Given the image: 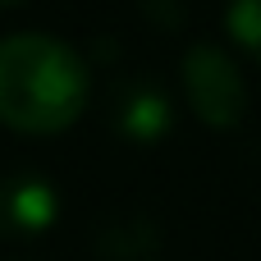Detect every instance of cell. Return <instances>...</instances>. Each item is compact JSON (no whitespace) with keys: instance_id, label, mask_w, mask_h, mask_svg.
<instances>
[{"instance_id":"8992f818","label":"cell","mask_w":261,"mask_h":261,"mask_svg":"<svg viewBox=\"0 0 261 261\" xmlns=\"http://www.w3.org/2000/svg\"><path fill=\"white\" fill-rule=\"evenodd\" d=\"M225 32L248 60L261 64V0H229L225 5Z\"/></svg>"},{"instance_id":"3957f363","label":"cell","mask_w":261,"mask_h":261,"mask_svg":"<svg viewBox=\"0 0 261 261\" xmlns=\"http://www.w3.org/2000/svg\"><path fill=\"white\" fill-rule=\"evenodd\" d=\"M110 128L124 142L151 147L174 128V101L156 78H124L110 87Z\"/></svg>"},{"instance_id":"7a4b0ae2","label":"cell","mask_w":261,"mask_h":261,"mask_svg":"<svg viewBox=\"0 0 261 261\" xmlns=\"http://www.w3.org/2000/svg\"><path fill=\"white\" fill-rule=\"evenodd\" d=\"M179 83L188 110L206 128H239L248 115V78L239 60L216 41H193L179 60Z\"/></svg>"},{"instance_id":"ba28073f","label":"cell","mask_w":261,"mask_h":261,"mask_svg":"<svg viewBox=\"0 0 261 261\" xmlns=\"http://www.w3.org/2000/svg\"><path fill=\"white\" fill-rule=\"evenodd\" d=\"M0 5H23V0H0Z\"/></svg>"},{"instance_id":"277c9868","label":"cell","mask_w":261,"mask_h":261,"mask_svg":"<svg viewBox=\"0 0 261 261\" xmlns=\"http://www.w3.org/2000/svg\"><path fill=\"white\" fill-rule=\"evenodd\" d=\"M60 193L37 170H14L0 179V239H37L55 225Z\"/></svg>"},{"instance_id":"6da1fadb","label":"cell","mask_w":261,"mask_h":261,"mask_svg":"<svg viewBox=\"0 0 261 261\" xmlns=\"http://www.w3.org/2000/svg\"><path fill=\"white\" fill-rule=\"evenodd\" d=\"M87 60L50 32L0 37V124L23 138H50L87 110Z\"/></svg>"},{"instance_id":"52a82bcc","label":"cell","mask_w":261,"mask_h":261,"mask_svg":"<svg viewBox=\"0 0 261 261\" xmlns=\"http://www.w3.org/2000/svg\"><path fill=\"white\" fill-rule=\"evenodd\" d=\"M138 9H142V18H151L161 32H174V28L184 23V5H179V0H138Z\"/></svg>"},{"instance_id":"5b68a950","label":"cell","mask_w":261,"mask_h":261,"mask_svg":"<svg viewBox=\"0 0 261 261\" xmlns=\"http://www.w3.org/2000/svg\"><path fill=\"white\" fill-rule=\"evenodd\" d=\"M101 261H156L161 257V229L147 216H119L96 234Z\"/></svg>"}]
</instances>
